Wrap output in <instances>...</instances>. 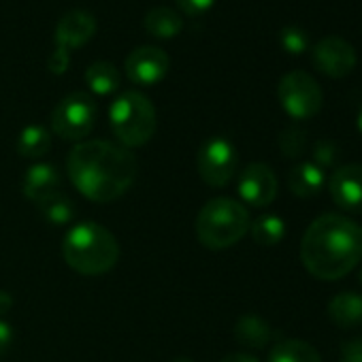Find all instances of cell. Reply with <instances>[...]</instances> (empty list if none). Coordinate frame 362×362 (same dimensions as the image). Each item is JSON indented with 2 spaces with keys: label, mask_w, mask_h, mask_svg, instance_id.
Returning <instances> with one entry per match:
<instances>
[{
  "label": "cell",
  "mask_w": 362,
  "mask_h": 362,
  "mask_svg": "<svg viewBox=\"0 0 362 362\" xmlns=\"http://www.w3.org/2000/svg\"><path fill=\"white\" fill-rule=\"evenodd\" d=\"M145 28L158 39H170L184 30V20L170 7H153L145 16Z\"/></svg>",
  "instance_id": "cell-20"
},
{
  "label": "cell",
  "mask_w": 362,
  "mask_h": 362,
  "mask_svg": "<svg viewBox=\"0 0 362 362\" xmlns=\"http://www.w3.org/2000/svg\"><path fill=\"white\" fill-rule=\"evenodd\" d=\"M250 211L235 199H211L197 216V237L214 252L237 245L250 233Z\"/></svg>",
  "instance_id": "cell-4"
},
{
  "label": "cell",
  "mask_w": 362,
  "mask_h": 362,
  "mask_svg": "<svg viewBox=\"0 0 362 362\" xmlns=\"http://www.w3.org/2000/svg\"><path fill=\"white\" fill-rule=\"evenodd\" d=\"M13 343V328L9 322H5L0 317V354H5Z\"/></svg>",
  "instance_id": "cell-30"
},
{
  "label": "cell",
  "mask_w": 362,
  "mask_h": 362,
  "mask_svg": "<svg viewBox=\"0 0 362 362\" xmlns=\"http://www.w3.org/2000/svg\"><path fill=\"white\" fill-rule=\"evenodd\" d=\"M109 126L119 145H124L126 149L141 147L149 143L156 134V107L141 92H122L109 107Z\"/></svg>",
  "instance_id": "cell-5"
},
{
  "label": "cell",
  "mask_w": 362,
  "mask_h": 362,
  "mask_svg": "<svg viewBox=\"0 0 362 362\" xmlns=\"http://www.w3.org/2000/svg\"><path fill=\"white\" fill-rule=\"evenodd\" d=\"M341 351H343L341 362H362V339L345 341Z\"/></svg>",
  "instance_id": "cell-29"
},
{
  "label": "cell",
  "mask_w": 362,
  "mask_h": 362,
  "mask_svg": "<svg viewBox=\"0 0 362 362\" xmlns=\"http://www.w3.org/2000/svg\"><path fill=\"white\" fill-rule=\"evenodd\" d=\"M360 284H362V273H360Z\"/></svg>",
  "instance_id": "cell-35"
},
{
  "label": "cell",
  "mask_w": 362,
  "mask_h": 362,
  "mask_svg": "<svg viewBox=\"0 0 362 362\" xmlns=\"http://www.w3.org/2000/svg\"><path fill=\"white\" fill-rule=\"evenodd\" d=\"M39 214L43 216V220L52 226H66L75 220V203L64 194V192H54L49 197H45L43 201L37 203Z\"/></svg>",
  "instance_id": "cell-18"
},
{
  "label": "cell",
  "mask_w": 362,
  "mask_h": 362,
  "mask_svg": "<svg viewBox=\"0 0 362 362\" xmlns=\"http://www.w3.org/2000/svg\"><path fill=\"white\" fill-rule=\"evenodd\" d=\"M49 147H52V134L41 124L26 126L18 136V153L28 160H39L49 151Z\"/></svg>",
  "instance_id": "cell-22"
},
{
  "label": "cell",
  "mask_w": 362,
  "mask_h": 362,
  "mask_svg": "<svg viewBox=\"0 0 362 362\" xmlns=\"http://www.w3.org/2000/svg\"><path fill=\"white\" fill-rule=\"evenodd\" d=\"M339 153V149H337V145L332 143V141H317L315 145H313V160H315V164L320 166V168H328V166H332L334 164V160L339 158L337 156Z\"/></svg>",
  "instance_id": "cell-26"
},
{
  "label": "cell",
  "mask_w": 362,
  "mask_h": 362,
  "mask_svg": "<svg viewBox=\"0 0 362 362\" xmlns=\"http://www.w3.org/2000/svg\"><path fill=\"white\" fill-rule=\"evenodd\" d=\"M96 115L94 98L88 92H73L54 107L52 130L64 141H81L92 132Z\"/></svg>",
  "instance_id": "cell-6"
},
{
  "label": "cell",
  "mask_w": 362,
  "mask_h": 362,
  "mask_svg": "<svg viewBox=\"0 0 362 362\" xmlns=\"http://www.w3.org/2000/svg\"><path fill=\"white\" fill-rule=\"evenodd\" d=\"M86 83L92 94L109 96L119 88V71L109 60H96L86 69Z\"/></svg>",
  "instance_id": "cell-17"
},
{
  "label": "cell",
  "mask_w": 362,
  "mask_h": 362,
  "mask_svg": "<svg viewBox=\"0 0 362 362\" xmlns=\"http://www.w3.org/2000/svg\"><path fill=\"white\" fill-rule=\"evenodd\" d=\"M96 33V20L90 11L73 9L62 16V20L56 26V45L64 49H77L86 45Z\"/></svg>",
  "instance_id": "cell-13"
},
{
  "label": "cell",
  "mask_w": 362,
  "mask_h": 362,
  "mask_svg": "<svg viewBox=\"0 0 362 362\" xmlns=\"http://www.w3.org/2000/svg\"><path fill=\"white\" fill-rule=\"evenodd\" d=\"M277 175L269 164L252 162L239 175V197L250 207H269L277 197Z\"/></svg>",
  "instance_id": "cell-10"
},
{
  "label": "cell",
  "mask_w": 362,
  "mask_h": 362,
  "mask_svg": "<svg viewBox=\"0 0 362 362\" xmlns=\"http://www.w3.org/2000/svg\"><path fill=\"white\" fill-rule=\"evenodd\" d=\"M358 130L362 132V109H360V113H358Z\"/></svg>",
  "instance_id": "cell-34"
},
{
  "label": "cell",
  "mask_w": 362,
  "mask_h": 362,
  "mask_svg": "<svg viewBox=\"0 0 362 362\" xmlns=\"http://www.w3.org/2000/svg\"><path fill=\"white\" fill-rule=\"evenodd\" d=\"M279 43L288 54H303L309 47V35L300 26H286L279 33Z\"/></svg>",
  "instance_id": "cell-25"
},
{
  "label": "cell",
  "mask_w": 362,
  "mask_h": 362,
  "mask_svg": "<svg viewBox=\"0 0 362 362\" xmlns=\"http://www.w3.org/2000/svg\"><path fill=\"white\" fill-rule=\"evenodd\" d=\"M307 147V132L298 126H288L279 132V149L286 158H298Z\"/></svg>",
  "instance_id": "cell-24"
},
{
  "label": "cell",
  "mask_w": 362,
  "mask_h": 362,
  "mask_svg": "<svg viewBox=\"0 0 362 362\" xmlns=\"http://www.w3.org/2000/svg\"><path fill=\"white\" fill-rule=\"evenodd\" d=\"M250 233L258 245L271 247V245H277L286 237V222L279 216L267 214V216H260L256 222L250 224Z\"/></svg>",
  "instance_id": "cell-23"
},
{
  "label": "cell",
  "mask_w": 362,
  "mask_h": 362,
  "mask_svg": "<svg viewBox=\"0 0 362 362\" xmlns=\"http://www.w3.org/2000/svg\"><path fill=\"white\" fill-rule=\"evenodd\" d=\"M126 75L136 86H153L160 83L170 66L168 54L156 45H143L128 54L126 58Z\"/></svg>",
  "instance_id": "cell-11"
},
{
  "label": "cell",
  "mask_w": 362,
  "mask_h": 362,
  "mask_svg": "<svg viewBox=\"0 0 362 362\" xmlns=\"http://www.w3.org/2000/svg\"><path fill=\"white\" fill-rule=\"evenodd\" d=\"M328 315L341 328H354L362 324V294L341 292L332 296L328 303Z\"/></svg>",
  "instance_id": "cell-16"
},
{
  "label": "cell",
  "mask_w": 362,
  "mask_h": 362,
  "mask_svg": "<svg viewBox=\"0 0 362 362\" xmlns=\"http://www.w3.org/2000/svg\"><path fill=\"white\" fill-rule=\"evenodd\" d=\"M66 173L79 194L94 203H113L134 184L136 156L119 143L92 139L79 141L66 158Z\"/></svg>",
  "instance_id": "cell-1"
},
{
  "label": "cell",
  "mask_w": 362,
  "mask_h": 362,
  "mask_svg": "<svg viewBox=\"0 0 362 362\" xmlns=\"http://www.w3.org/2000/svg\"><path fill=\"white\" fill-rule=\"evenodd\" d=\"M269 362H322L320 351L300 339H286L279 341L271 354H269Z\"/></svg>",
  "instance_id": "cell-21"
},
{
  "label": "cell",
  "mask_w": 362,
  "mask_h": 362,
  "mask_svg": "<svg viewBox=\"0 0 362 362\" xmlns=\"http://www.w3.org/2000/svg\"><path fill=\"white\" fill-rule=\"evenodd\" d=\"M324 184H326L324 168H320L315 162H300L288 175V188L298 199L317 197L322 192Z\"/></svg>",
  "instance_id": "cell-15"
},
{
  "label": "cell",
  "mask_w": 362,
  "mask_h": 362,
  "mask_svg": "<svg viewBox=\"0 0 362 362\" xmlns=\"http://www.w3.org/2000/svg\"><path fill=\"white\" fill-rule=\"evenodd\" d=\"M175 3L179 5V9H184L186 13L199 16V13L209 11L216 0H175Z\"/></svg>",
  "instance_id": "cell-28"
},
{
  "label": "cell",
  "mask_w": 362,
  "mask_h": 362,
  "mask_svg": "<svg viewBox=\"0 0 362 362\" xmlns=\"http://www.w3.org/2000/svg\"><path fill=\"white\" fill-rule=\"evenodd\" d=\"M197 166L201 179L207 186L224 188L237 175V166H239L237 147L226 136H211L201 145Z\"/></svg>",
  "instance_id": "cell-8"
},
{
  "label": "cell",
  "mask_w": 362,
  "mask_h": 362,
  "mask_svg": "<svg viewBox=\"0 0 362 362\" xmlns=\"http://www.w3.org/2000/svg\"><path fill=\"white\" fill-rule=\"evenodd\" d=\"M170 362H194L192 358H186V356H179V358H173Z\"/></svg>",
  "instance_id": "cell-33"
},
{
  "label": "cell",
  "mask_w": 362,
  "mask_h": 362,
  "mask_svg": "<svg viewBox=\"0 0 362 362\" xmlns=\"http://www.w3.org/2000/svg\"><path fill=\"white\" fill-rule=\"evenodd\" d=\"M220 362H258V358H254L250 354H243V351H235V354L224 356Z\"/></svg>",
  "instance_id": "cell-32"
},
{
  "label": "cell",
  "mask_w": 362,
  "mask_h": 362,
  "mask_svg": "<svg viewBox=\"0 0 362 362\" xmlns=\"http://www.w3.org/2000/svg\"><path fill=\"white\" fill-rule=\"evenodd\" d=\"M356 49L341 37H324L311 49L313 66L330 79L347 77L356 69Z\"/></svg>",
  "instance_id": "cell-9"
},
{
  "label": "cell",
  "mask_w": 362,
  "mask_h": 362,
  "mask_svg": "<svg viewBox=\"0 0 362 362\" xmlns=\"http://www.w3.org/2000/svg\"><path fill=\"white\" fill-rule=\"evenodd\" d=\"M277 98L292 119L313 117L324 103L320 83L305 71H290L279 79Z\"/></svg>",
  "instance_id": "cell-7"
},
{
  "label": "cell",
  "mask_w": 362,
  "mask_h": 362,
  "mask_svg": "<svg viewBox=\"0 0 362 362\" xmlns=\"http://www.w3.org/2000/svg\"><path fill=\"white\" fill-rule=\"evenodd\" d=\"M328 190L337 207L362 214V164L339 166L328 181Z\"/></svg>",
  "instance_id": "cell-12"
},
{
  "label": "cell",
  "mask_w": 362,
  "mask_h": 362,
  "mask_svg": "<svg viewBox=\"0 0 362 362\" xmlns=\"http://www.w3.org/2000/svg\"><path fill=\"white\" fill-rule=\"evenodd\" d=\"M60 186H62V175H60L58 166L47 164V162L33 164L22 179L24 197L35 203L43 201L45 197H49L54 192H60Z\"/></svg>",
  "instance_id": "cell-14"
},
{
  "label": "cell",
  "mask_w": 362,
  "mask_h": 362,
  "mask_svg": "<svg viewBox=\"0 0 362 362\" xmlns=\"http://www.w3.org/2000/svg\"><path fill=\"white\" fill-rule=\"evenodd\" d=\"M362 260V228L345 216L315 218L300 241V262L322 281L345 277Z\"/></svg>",
  "instance_id": "cell-2"
},
{
  "label": "cell",
  "mask_w": 362,
  "mask_h": 362,
  "mask_svg": "<svg viewBox=\"0 0 362 362\" xmlns=\"http://www.w3.org/2000/svg\"><path fill=\"white\" fill-rule=\"evenodd\" d=\"M271 337H273V332H271L269 322L262 320L260 315H254V313L239 317V322L235 326V339L247 347H256V349L264 347L271 341Z\"/></svg>",
  "instance_id": "cell-19"
},
{
  "label": "cell",
  "mask_w": 362,
  "mask_h": 362,
  "mask_svg": "<svg viewBox=\"0 0 362 362\" xmlns=\"http://www.w3.org/2000/svg\"><path fill=\"white\" fill-rule=\"evenodd\" d=\"M69 64H71V52L64 49V47H60V45H56L54 52H52V56H49V60H47V69L54 75H62L69 69Z\"/></svg>",
  "instance_id": "cell-27"
},
{
  "label": "cell",
  "mask_w": 362,
  "mask_h": 362,
  "mask_svg": "<svg viewBox=\"0 0 362 362\" xmlns=\"http://www.w3.org/2000/svg\"><path fill=\"white\" fill-rule=\"evenodd\" d=\"M64 262L79 275L96 277L109 273L119 260L117 239L96 222H79L62 241Z\"/></svg>",
  "instance_id": "cell-3"
},
{
  "label": "cell",
  "mask_w": 362,
  "mask_h": 362,
  "mask_svg": "<svg viewBox=\"0 0 362 362\" xmlns=\"http://www.w3.org/2000/svg\"><path fill=\"white\" fill-rule=\"evenodd\" d=\"M13 307V296L7 290H0V317L7 315Z\"/></svg>",
  "instance_id": "cell-31"
}]
</instances>
